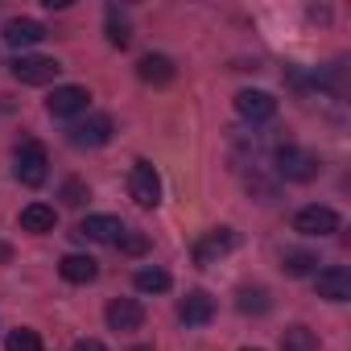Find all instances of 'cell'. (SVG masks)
I'll list each match as a JSON object with an SVG mask.
<instances>
[{
    "label": "cell",
    "mask_w": 351,
    "mask_h": 351,
    "mask_svg": "<svg viewBox=\"0 0 351 351\" xmlns=\"http://www.w3.org/2000/svg\"><path fill=\"white\" fill-rule=\"evenodd\" d=\"M58 273H62V281H71V285H91V281L99 277V261H95V256H83V252H71V256L58 261Z\"/></svg>",
    "instance_id": "cell-15"
},
{
    "label": "cell",
    "mask_w": 351,
    "mask_h": 351,
    "mask_svg": "<svg viewBox=\"0 0 351 351\" xmlns=\"http://www.w3.org/2000/svg\"><path fill=\"white\" fill-rule=\"evenodd\" d=\"M58 62L54 58H46V54H21L17 62H13V79H21L25 87H46V83H54L58 79Z\"/></svg>",
    "instance_id": "cell-5"
},
{
    "label": "cell",
    "mask_w": 351,
    "mask_h": 351,
    "mask_svg": "<svg viewBox=\"0 0 351 351\" xmlns=\"http://www.w3.org/2000/svg\"><path fill=\"white\" fill-rule=\"evenodd\" d=\"M232 248H236V232H232V228H219V232H207V236L199 240L195 261H199V265H215V261L228 256Z\"/></svg>",
    "instance_id": "cell-14"
},
{
    "label": "cell",
    "mask_w": 351,
    "mask_h": 351,
    "mask_svg": "<svg viewBox=\"0 0 351 351\" xmlns=\"http://www.w3.org/2000/svg\"><path fill=\"white\" fill-rule=\"evenodd\" d=\"M116 248H120L124 256H145V252H149V236H145V232H128V228H124V236L116 240Z\"/></svg>",
    "instance_id": "cell-24"
},
{
    "label": "cell",
    "mask_w": 351,
    "mask_h": 351,
    "mask_svg": "<svg viewBox=\"0 0 351 351\" xmlns=\"http://www.w3.org/2000/svg\"><path fill=\"white\" fill-rule=\"evenodd\" d=\"M128 195H132V203L145 207V211L161 203V173H157L149 161H136V165L128 169Z\"/></svg>",
    "instance_id": "cell-3"
},
{
    "label": "cell",
    "mask_w": 351,
    "mask_h": 351,
    "mask_svg": "<svg viewBox=\"0 0 351 351\" xmlns=\"http://www.w3.org/2000/svg\"><path fill=\"white\" fill-rule=\"evenodd\" d=\"M277 173L285 182H310V178H318V157L298 149V145H281L277 149Z\"/></svg>",
    "instance_id": "cell-2"
},
{
    "label": "cell",
    "mask_w": 351,
    "mask_h": 351,
    "mask_svg": "<svg viewBox=\"0 0 351 351\" xmlns=\"http://www.w3.org/2000/svg\"><path fill=\"white\" fill-rule=\"evenodd\" d=\"M314 289H318V298H326V302H347V298H351V273H347L343 265L318 269Z\"/></svg>",
    "instance_id": "cell-11"
},
{
    "label": "cell",
    "mask_w": 351,
    "mask_h": 351,
    "mask_svg": "<svg viewBox=\"0 0 351 351\" xmlns=\"http://www.w3.org/2000/svg\"><path fill=\"white\" fill-rule=\"evenodd\" d=\"M75 351H108V347H104L99 339H79V343H75Z\"/></svg>",
    "instance_id": "cell-26"
},
{
    "label": "cell",
    "mask_w": 351,
    "mask_h": 351,
    "mask_svg": "<svg viewBox=\"0 0 351 351\" xmlns=\"http://www.w3.org/2000/svg\"><path fill=\"white\" fill-rule=\"evenodd\" d=\"M178 318H182L186 326H207V322L215 318V298L203 293V289H191V293L178 302Z\"/></svg>",
    "instance_id": "cell-12"
},
{
    "label": "cell",
    "mask_w": 351,
    "mask_h": 351,
    "mask_svg": "<svg viewBox=\"0 0 351 351\" xmlns=\"http://www.w3.org/2000/svg\"><path fill=\"white\" fill-rule=\"evenodd\" d=\"M54 223H58V215H54L50 203H29V207L21 211V232L46 236V232H54Z\"/></svg>",
    "instance_id": "cell-17"
},
{
    "label": "cell",
    "mask_w": 351,
    "mask_h": 351,
    "mask_svg": "<svg viewBox=\"0 0 351 351\" xmlns=\"http://www.w3.org/2000/svg\"><path fill=\"white\" fill-rule=\"evenodd\" d=\"M9 261H13V244L0 240V265H9Z\"/></svg>",
    "instance_id": "cell-27"
},
{
    "label": "cell",
    "mask_w": 351,
    "mask_h": 351,
    "mask_svg": "<svg viewBox=\"0 0 351 351\" xmlns=\"http://www.w3.org/2000/svg\"><path fill=\"white\" fill-rule=\"evenodd\" d=\"M46 38H50V29H46L42 21H34V17H13V21L5 25V42H9L13 50H29V46L46 42Z\"/></svg>",
    "instance_id": "cell-9"
},
{
    "label": "cell",
    "mask_w": 351,
    "mask_h": 351,
    "mask_svg": "<svg viewBox=\"0 0 351 351\" xmlns=\"http://www.w3.org/2000/svg\"><path fill=\"white\" fill-rule=\"evenodd\" d=\"M244 351H261V347H244Z\"/></svg>",
    "instance_id": "cell-29"
},
{
    "label": "cell",
    "mask_w": 351,
    "mask_h": 351,
    "mask_svg": "<svg viewBox=\"0 0 351 351\" xmlns=\"http://www.w3.org/2000/svg\"><path fill=\"white\" fill-rule=\"evenodd\" d=\"M132 351H153V347H132Z\"/></svg>",
    "instance_id": "cell-28"
},
{
    "label": "cell",
    "mask_w": 351,
    "mask_h": 351,
    "mask_svg": "<svg viewBox=\"0 0 351 351\" xmlns=\"http://www.w3.org/2000/svg\"><path fill=\"white\" fill-rule=\"evenodd\" d=\"M132 285H136L141 293H165V289L173 285V277H169L165 269H136Z\"/></svg>",
    "instance_id": "cell-19"
},
{
    "label": "cell",
    "mask_w": 351,
    "mask_h": 351,
    "mask_svg": "<svg viewBox=\"0 0 351 351\" xmlns=\"http://www.w3.org/2000/svg\"><path fill=\"white\" fill-rule=\"evenodd\" d=\"M108 42H112V46H120V50L132 42V29H128V21H124L116 9H108Z\"/></svg>",
    "instance_id": "cell-23"
},
{
    "label": "cell",
    "mask_w": 351,
    "mask_h": 351,
    "mask_svg": "<svg viewBox=\"0 0 351 351\" xmlns=\"http://www.w3.org/2000/svg\"><path fill=\"white\" fill-rule=\"evenodd\" d=\"M75 236H79V240H91V244H116V240L124 236V223H120L116 215H87Z\"/></svg>",
    "instance_id": "cell-10"
},
{
    "label": "cell",
    "mask_w": 351,
    "mask_h": 351,
    "mask_svg": "<svg viewBox=\"0 0 351 351\" xmlns=\"http://www.w3.org/2000/svg\"><path fill=\"white\" fill-rule=\"evenodd\" d=\"M343 228V219H339V211L335 207H322V203H310V207H302L298 215H293V232H302V236H335Z\"/></svg>",
    "instance_id": "cell-4"
},
{
    "label": "cell",
    "mask_w": 351,
    "mask_h": 351,
    "mask_svg": "<svg viewBox=\"0 0 351 351\" xmlns=\"http://www.w3.org/2000/svg\"><path fill=\"white\" fill-rule=\"evenodd\" d=\"M87 104H91V91H87V87H79V83H66V87H54V91H50L46 112H50V116H58V120H71V116L87 112Z\"/></svg>",
    "instance_id": "cell-6"
},
{
    "label": "cell",
    "mask_w": 351,
    "mask_h": 351,
    "mask_svg": "<svg viewBox=\"0 0 351 351\" xmlns=\"http://www.w3.org/2000/svg\"><path fill=\"white\" fill-rule=\"evenodd\" d=\"M281 347H285V351H318V339H314L306 326H289V330L281 335Z\"/></svg>",
    "instance_id": "cell-21"
},
{
    "label": "cell",
    "mask_w": 351,
    "mask_h": 351,
    "mask_svg": "<svg viewBox=\"0 0 351 351\" xmlns=\"http://www.w3.org/2000/svg\"><path fill=\"white\" fill-rule=\"evenodd\" d=\"M141 322H145V306L136 302V298H116L112 306H108V326L112 330H141Z\"/></svg>",
    "instance_id": "cell-13"
},
{
    "label": "cell",
    "mask_w": 351,
    "mask_h": 351,
    "mask_svg": "<svg viewBox=\"0 0 351 351\" xmlns=\"http://www.w3.org/2000/svg\"><path fill=\"white\" fill-rule=\"evenodd\" d=\"M236 112H240L248 124H265V120H273V116H277V99H273L269 91L248 87V91H240V95H236Z\"/></svg>",
    "instance_id": "cell-8"
},
{
    "label": "cell",
    "mask_w": 351,
    "mask_h": 351,
    "mask_svg": "<svg viewBox=\"0 0 351 351\" xmlns=\"http://www.w3.org/2000/svg\"><path fill=\"white\" fill-rule=\"evenodd\" d=\"M5 347H9V351H46V347H42V335H38V330H29V326L9 330Z\"/></svg>",
    "instance_id": "cell-20"
},
{
    "label": "cell",
    "mask_w": 351,
    "mask_h": 351,
    "mask_svg": "<svg viewBox=\"0 0 351 351\" xmlns=\"http://www.w3.org/2000/svg\"><path fill=\"white\" fill-rule=\"evenodd\" d=\"M13 173L21 186H42L50 178V157L38 141H21L17 153H13Z\"/></svg>",
    "instance_id": "cell-1"
},
{
    "label": "cell",
    "mask_w": 351,
    "mask_h": 351,
    "mask_svg": "<svg viewBox=\"0 0 351 351\" xmlns=\"http://www.w3.org/2000/svg\"><path fill=\"white\" fill-rule=\"evenodd\" d=\"M240 314H265L273 302H269V289H240Z\"/></svg>",
    "instance_id": "cell-22"
},
{
    "label": "cell",
    "mask_w": 351,
    "mask_h": 351,
    "mask_svg": "<svg viewBox=\"0 0 351 351\" xmlns=\"http://www.w3.org/2000/svg\"><path fill=\"white\" fill-rule=\"evenodd\" d=\"M87 199H91V191H87L83 178H66V182H62V203H66V207H83Z\"/></svg>",
    "instance_id": "cell-25"
},
{
    "label": "cell",
    "mask_w": 351,
    "mask_h": 351,
    "mask_svg": "<svg viewBox=\"0 0 351 351\" xmlns=\"http://www.w3.org/2000/svg\"><path fill=\"white\" fill-rule=\"evenodd\" d=\"M136 75H141V83L165 87V83H173L178 66H173V58H165V54H145V58L136 62Z\"/></svg>",
    "instance_id": "cell-16"
},
{
    "label": "cell",
    "mask_w": 351,
    "mask_h": 351,
    "mask_svg": "<svg viewBox=\"0 0 351 351\" xmlns=\"http://www.w3.org/2000/svg\"><path fill=\"white\" fill-rule=\"evenodd\" d=\"M112 116H87V120H79L75 128H71V145L75 149H99V145H108L112 141Z\"/></svg>",
    "instance_id": "cell-7"
},
{
    "label": "cell",
    "mask_w": 351,
    "mask_h": 351,
    "mask_svg": "<svg viewBox=\"0 0 351 351\" xmlns=\"http://www.w3.org/2000/svg\"><path fill=\"white\" fill-rule=\"evenodd\" d=\"M281 269H285V277H310L318 269V256L306 252V248H293V252L281 256Z\"/></svg>",
    "instance_id": "cell-18"
}]
</instances>
